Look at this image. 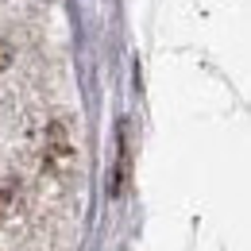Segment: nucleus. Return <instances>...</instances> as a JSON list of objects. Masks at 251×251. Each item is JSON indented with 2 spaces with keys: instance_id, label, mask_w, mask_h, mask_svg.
<instances>
[{
  "instance_id": "nucleus-1",
  "label": "nucleus",
  "mask_w": 251,
  "mask_h": 251,
  "mask_svg": "<svg viewBox=\"0 0 251 251\" xmlns=\"http://www.w3.org/2000/svg\"><path fill=\"white\" fill-rule=\"evenodd\" d=\"M8 62H12V47L0 39V70H8Z\"/></svg>"
}]
</instances>
